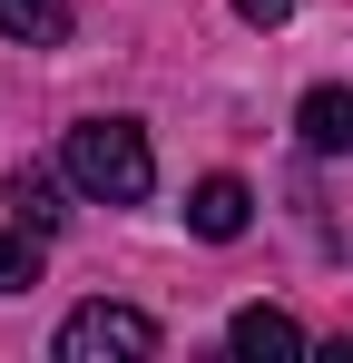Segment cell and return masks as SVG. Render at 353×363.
<instances>
[{
  "label": "cell",
  "mask_w": 353,
  "mask_h": 363,
  "mask_svg": "<svg viewBox=\"0 0 353 363\" xmlns=\"http://www.w3.org/2000/svg\"><path fill=\"white\" fill-rule=\"evenodd\" d=\"M59 177L79 186L89 206H147V186H157V147H147L138 118H79L69 138H59Z\"/></svg>",
  "instance_id": "obj_1"
},
{
  "label": "cell",
  "mask_w": 353,
  "mask_h": 363,
  "mask_svg": "<svg viewBox=\"0 0 353 363\" xmlns=\"http://www.w3.org/2000/svg\"><path fill=\"white\" fill-rule=\"evenodd\" d=\"M167 344L157 334V314H138V304H79L69 324H59V363H147Z\"/></svg>",
  "instance_id": "obj_2"
},
{
  "label": "cell",
  "mask_w": 353,
  "mask_h": 363,
  "mask_svg": "<svg viewBox=\"0 0 353 363\" xmlns=\"http://www.w3.org/2000/svg\"><path fill=\"white\" fill-rule=\"evenodd\" d=\"M186 226L206 245H235L245 226H255V196H245V177H196V196H186Z\"/></svg>",
  "instance_id": "obj_3"
},
{
  "label": "cell",
  "mask_w": 353,
  "mask_h": 363,
  "mask_svg": "<svg viewBox=\"0 0 353 363\" xmlns=\"http://www.w3.org/2000/svg\"><path fill=\"white\" fill-rule=\"evenodd\" d=\"M294 128H304V147H314V157H344V147H353V89H334V79H324V89H304Z\"/></svg>",
  "instance_id": "obj_4"
},
{
  "label": "cell",
  "mask_w": 353,
  "mask_h": 363,
  "mask_svg": "<svg viewBox=\"0 0 353 363\" xmlns=\"http://www.w3.org/2000/svg\"><path fill=\"white\" fill-rule=\"evenodd\" d=\"M69 30H79L69 0H0V40H20V50H59Z\"/></svg>",
  "instance_id": "obj_5"
},
{
  "label": "cell",
  "mask_w": 353,
  "mask_h": 363,
  "mask_svg": "<svg viewBox=\"0 0 353 363\" xmlns=\"http://www.w3.org/2000/svg\"><path fill=\"white\" fill-rule=\"evenodd\" d=\"M226 344L235 354H304V324H294L285 304H245V314L226 324Z\"/></svg>",
  "instance_id": "obj_6"
},
{
  "label": "cell",
  "mask_w": 353,
  "mask_h": 363,
  "mask_svg": "<svg viewBox=\"0 0 353 363\" xmlns=\"http://www.w3.org/2000/svg\"><path fill=\"white\" fill-rule=\"evenodd\" d=\"M10 206H20V226H30V236H59V216H69L50 167H20V177H10Z\"/></svg>",
  "instance_id": "obj_7"
},
{
  "label": "cell",
  "mask_w": 353,
  "mask_h": 363,
  "mask_svg": "<svg viewBox=\"0 0 353 363\" xmlns=\"http://www.w3.org/2000/svg\"><path fill=\"white\" fill-rule=\"evenodd\" d=\"M40 285V236H0V295Z\"/></svg>",
  "instance_id": "obj_8"
},
{
  "label": "cell",
  "mask_w": 353,
  "mask_h": 363,
  "mask_svg": "<svg viewBox=\"0 0 353 363\" xmlns=\"http://www.w3.org/2000/svg\"><path fill=\"white\" fill-rule=\"evenodd\" d=\"M235 20H255V30H285V20H294V0H235Z\"/></svg>",
  "instance_id": "obj_9"
}]
</instances>
